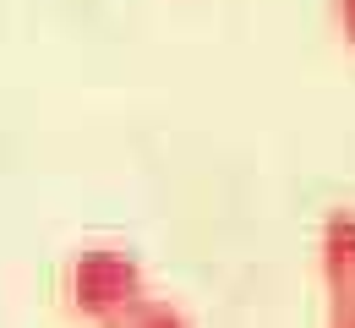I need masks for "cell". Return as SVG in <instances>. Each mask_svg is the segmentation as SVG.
I'll return each instance as SVG.
<instances>
[{"label": "cell", "instance_id": "obj_3", "mask_svg": "<svg viewBox=\"0 0 355 328\" xmlns=\"http://www.w3.org/2000/svg\"><path fill=\"white\" fill-rule=\"evenodd\" d=\"M98 328H191V318L180 312L175 301H164V295L142 290V295H137V301H126L121 312H110Z\"/></svg>", "mask_w": 355, "mask_h": 328}, {"label": "cell", "instance_id": "obj_2", "mask_svg": "<svg viewBox=\"0 0 355 328\" xmlns=\"http://www.w3.org/2000/svg\"><path fill=\"white\" fill-rule=\"evenodd\" d=\"M317 268L328 295L322 328H355V208H328L317 230Z\"/></svg>", "mask_w": 355, "mask_h": 328}, {"label": "cell", "instance_id": "obj_4", "mask_svg": "<svg viewBox=\"0 0 355 328\" xmlns=\"http://www.w3.org/2000/svg\"><path fill=\"white\" fill-rule=\"evenodd\" d=\"M334 17H339V33L355 44V0H334Z\"/></svg>", "mask_w": 355, "mask_h": 328}, {"label": "cell", "instance_id": "obj_1", "mask_svg": "<svg viewBox=\"0 0 355 328\" xmlns=\"http://www.w3.org/2000/svg\"><path fill=\"white\" fill-rule=\"evenodd\" d=\"M142 290H148V274H142L137 252H126V246H83L66 263V301L93 328L110 312H121L126 301H137Z\"/></svg>", "mask_w": 355, "mask_h": 328}]
</instances>
